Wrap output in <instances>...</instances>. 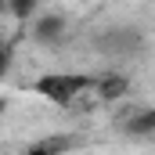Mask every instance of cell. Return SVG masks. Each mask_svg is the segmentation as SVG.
I'll return each mask as SVG.
<instances>
[{
    "label": "cell",
    "instance_id": "6",
    "mask_svg": "<svg viewBox=\"0 0 155 155\" xmlns=\"http://www.w3.org/2000/svg\"><path fill=\"white\" fill-rule=\"evenodd\" d=\"M40 4H43V0H7V11H11L15 18H22V22H29V18H36Z\"/></svg>",
    "mask_w": 155,
    "mask_h": 155
},
{
    "label": "cell",
    "instance_id": "4",
    "mask_svg": "<svg viewBox=\"0 0 155 155\" xmlns=\"http://www.w3.org/2000/svg\"><path fill=\"white\" fill-rule=\"evenodd\" d=\"M119 130L126 134V137H152L155 134V108H134L130 116H123L119 123Z\"/></svg>",
    "mask_w": 155,
    "mask_h": 155
},
{
    "label": "cell",
    "instance_id": "3",
    "mask_svg": "<svg viewBox=\"0 0 155 155\" xmlns=\"http://www.w3.org/2000/svg\"><path fill=\"white\" fill-rule=\"evenodd\" d=\"M29 36L36 40L40 47H58L61 40L69 36V18L65 15H36Z\"/></svg>",
    "mask_w": 155,
    "mask_h": 155
},
{
    "label": "cell",
    "instance_id": "1",
    "mask_svg": "<svg viewBox=\"0 0 155 155\" xmlns=\"http://www.w3.org/2000/svg\"><path fill=\"white\" fill-rule=\"evenodd\" d=\"M94 47H97V54L108 58L112 65H130V61H141V58H144L148 36H144L141 25H126V22H123V25L101 29L97 40H94Z\"/></svg>",
    "mask_w": 155,
    "mask_h": 155
},
{
    "label": "cell",
    "instance_id": "2",
    "mask_svg": "<svg viewBox=\"0 0 155 155\" xmlns=\"http://www.w3.org/2000/svg\"><path fill=\"white\" fill-rule=\"evenodd\" d=\"M97 83H101V76H87V72H43L33 83V90H36L40 97L69 108V105H76L83 94L97 90Z\"/></svg>",
    "mask_w": 155,
    "mask_h": 155
},
{
    "label": "cell",
    "instance_id": "5",
    "mask_svg": "<svg viewBox=\"0 0 155 155\" xmlns=\"http://www.w3.org/2000/svg\"><path fill=\"white\" fill-rule=\"evenodd\" d=\"M72 148V137H47V141H40V144H33L25 155H61V152H69Z\"/></svg>",
    "mask_w": 155,
    "mask_h": 155
}]
</instances>
